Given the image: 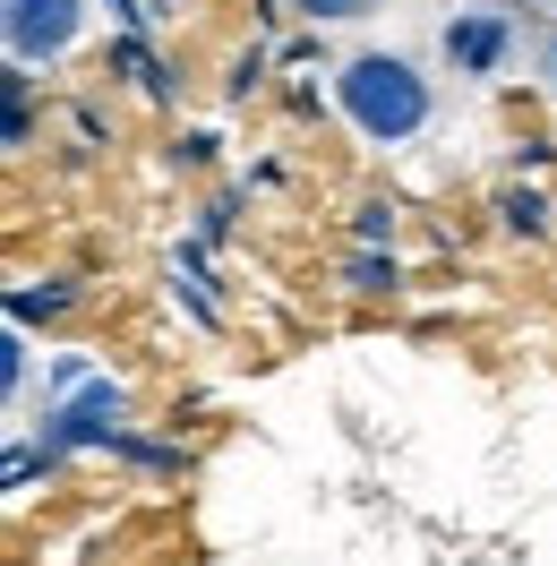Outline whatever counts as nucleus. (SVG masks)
Wrapping results in <instances>:
<instances>
[{"mask_svg": "<svg viewBox=\"0 0 557 566\" xmlns=\"http://www.w3.org/2000/svg\"><path fill=\"white\" fill-rule=\"evenodd\" d=\"M335 104L369 146H403L429 129V77L403 52H360V61L335 70Z\"/></svg>", "mask_w": 557, "mask_h": 566, "instance_id": "nucleus-1", "label": "nucleus"}, {"mask_svg": "<svg viewBox=\"0 0 557 566\" xmlns=\"http://www.w3.org/2000/svg\"><path fill=\"white\" fill-rule=\"evenodd\" d=\"M129 438V387L120 378H86L77 395L43 403V447L52 455H77V447H120Z\"/></svg>", "mask_w": 557, "mask_h": 566, "instance_id": "nucleus-2", "label": "nucleus"}, {"mask_svg": "<svg viewBox=\"0 0 557 566\" xmlns=\"http://www.w3.org/2000/svg\"><path fill=\"white\" fill-rule=\"evenodd\" d=\"M0 27H9V61L35 70L86 35V0H0Z\"/></svg>", "mask_w": 557, "mask_h": 566, "instance_id": "nucleus-3", "label": "nucleus"}, {"mask_svg": "<svg viewBox=\"0 0 557 566\" xmlns=\"http://www.w3.org/2000/svg\"><path fill=\"white\" fill-rule=\"evenodd\" d=\"M438 43H446V61H454L463 77H497L506 43H515V18H506V9H454Z\"/></svg>", "mask_w": 557, "mask_h": 566, "instance_id": "nucleus-4", "label": "nucleus"}, {"mask_svg": "<svg viewBox=\"0 0 557 566\" xmlns=\"http://www.w3.org/2000/svg\"><path fill=\"white\" fill-rule=\"evenodd\" d=\"M112 70H120V77H138V95L172 104V70H164V61L146 52V35H138V27H120V35H112Z\"/></svg>", "mask_w": 557, "mask_h": 566, "instance_id": "nucleus-5", "label": "nucleus"}, {"mask_svg": "<svg viewBox=\"0 0 557 566\" xmlns=\"http://www.w3.org/2000/svg\"><path fill=\"white\" fill-rule=\"evenodd\" d=\"M77 292L61 275H43V283H9V326H52L61 310H70Z\"/></svg>", "mask_w": 557, "mask_h": 566, "instance_id": "nucleus-6", "label": "nucleus"}, {"mask_svg": "<svg viewBox=\"0 0 557 566\" xmlns=\"http://www.w3.org/2000/svg\"><path fill=\"white\" fill-rule=\"evenodd\" d=\"M0 104H9V120H0V129H9V146H35V77L18 70V61L0 70Z\"/></svg>", "mask_w": 557, "mask_h": 566, "instance_id": "nucleus-7", "label": "nucleus"}, {"mask_svg": "<svg viewBox=\"0 0 557 566\" xmlns=\"http://www.w3.org/2000/svg\"><path fill=\"white\" fill-rule=\"evenodd\" d=\"M497 223L515 241H549V198L540 189H497Z\"/></svg>", "mask_w": 557, "mask_h": 566, "instance_id": "nucleus-8", "label": "nucleus"}, {"mask_svg": "<svg viewBox=\"0 0 557 566\" xmlns=\"http://www.w3.org/2000/svg\"><path fill=\"white\" fill-rule=\"evenodd\" d=\"M344 283L351 292H395V283H403V258H395V249H360L344 266Z\"/></svg>", "mask_w": 557, "mask_h": 566, "instance_id": "nucleus-9", "label": "nucleus"}, {"mask_svg": "<svg viewBox=\"0 0 557 566\" xmlns=\"http://www.w3.org/2000/svg\"><path fill=\"white\" fill-rule=\"evenodd\" d=\"M52 463H61V455H52L43 438H35V447H9V472H0V481H9V490H35V472H52Z\"/></svg>", "mask_w": 557, "mask_h": 566, "instance_id": "nucleus-10", "label": "nucleus"}, {"mask_svg": "<svg viewBox=\"0 0 557 566\" xmlns=\"http://www.w3.org/2000/svg\"><path fill=\"white\" fill-rule=\"evenodd\" d=\"M351 232H360L369 249H395V207H386V198H369V207L351 214Z\"/></svg>", "mask_w": 557, "mask_h": 566, "instance_id": "nucleus-11", "label": "nucleus"}, {"mask_svg": "<svg viewBox=\"0 0 557 566\" xmlns=\"http://www.w3.org/2000/svg\"><path fill=\"white\" fill-rule=\"evenodd\" d=\"M0 387H9V395L27 387V326H9V335H0Z\"/></svg>", "mask_w": 557, "mask_h": 566, "instance_id": "nucleus-12", "label": "nucleus"}, {"mask_svg": "<svg viewBox=\"0 0 557 566\" xmlns=\"http://www.w3.org/2000/svg\"><path fill=\"white\" fill-rule=\"evenodd\" d=\"M283 9H301V18H317V27H335V18H360L369 0H283Z\"/></svg>", "mask_w": 557, "mask_h": 566, "instance_id": "nucleus-13", "label": "nucleus"}, {"mask_svg": "<svg viewBox=\"0 0 557 566\" xmlns=\"http://www.w3.org/2000/svg\"><path fill=\"white\" fill-rule=\"evenodd\" d=\"M180 164H189V172H207V164H214V138H207V129H189V138H180Z\"/></svg>", "mask_w": 557, "mask_h": 566, "instance_id": "nucleus-14", "label": "nucleus"}, {"mask_svg": "<svg viewBox=\"0 0 557 566\" xmlns=\"http://www.w3.org/2000/svg\"><path fill=\"white\" fill-rule=\"evenodd\" d=\"M549 86H557V35H549Z\"/></svg>", "mask_w": 557, "mask_h": 566, "instance_id": "nucleus-15", "label": "nucleus"}]
</instances>
